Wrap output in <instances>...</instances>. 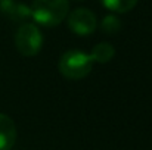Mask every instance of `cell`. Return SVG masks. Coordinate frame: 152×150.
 Wrapping results in <instances>:
<instances>
[{
  "mask_svg": "<svg viewBox=\"0 0 152 150\" xmlns=\"http://www.w3.org/2000/svg\"><path fill=\"white\" fill-rule=\"evenodd\" d=\"M69 13L68 0H34L31 18L43 27H56Z\"/></svg>",
  "mask_w": 152,
  "mask_h": 150,
  "instance_id": "6da1fadb",
  "label": "cell"
},
{
  "mask_svg": "<svg viewBox=\"0 0 152 150\" xmlns=\"http://www.w3.org/2000/svg\"><path fill=\"white\" fill-rule=\"evenodd\" d=\"M93 60L81 50H69L61 56L59 71L68 80H81L92 72Z\"/></svg>",
  "mask_w": 152,
  "mask_h": 150,
  "instance_id": "7a4b0ae2",
  "label": "cell"
},
{
  "mask_svg": "<svg viewBox=\"0 0 152 150\" xmlns=\"http://www.w3.org/2000/svg\"><path fill=\"white\" fill-rule=\"evenodd\" d=\"M43 44V36L34 24H22L15 34L16 50L27 57L36 56Z\"/></svg>",
  "mask_w": 152,
  "mask_h": 150,
  "instance_id": "3957f363",
  "label": "cell"
},
{
  "mask_svg": "<svg viewBox=\"0 0 152 150\" xmlns=\"http://www.w3.org/2000/svg\"><path fill=\"white\" fill-rule=\"evenodd\" d=\"M68 27L77 36H89L98 27L95 13L86 7H78L68 13Z\"/></svg>",
  "mask_w": 152,
  "mask_h": 150,
  "instance_id": "277c9868",
  "label": "cell"
},
{
  "mask_svg": "<svg viewBox=\"0 0 152 150\" xmlns=\"http://www.w3.org/2000/svg\"><path fill=\"white\" fill-rule=\"evenodd\" d=\"M16 141V125L10 116L0 113V150H10Z\"/></svg>",
  "mask_w": 152,
  "mask_h": 150,
  "instance_id": "5b68a950",
  "label": "cell"
},
{
  "mask_svg": "<svg viewBox=\"0 0 152 150\" xmlns=\"http://www.w3.org/2000/svg\"><path fill=\"white\" fill-rule=\"evenodd\" d=\"M0 12L13 21H24L31 16V7L15 0H0Z\"/></svg>",
  "mask_w": 152,
  "mask_h": 150,
  "instance_id": "8992f818",
  "label": "cell"
},
{
  "mask_svg": "<svg viewBox=\"0 0 152 150\" xmlns=\"http://www.w3.org/2000/svg\"><path fill=\"white\" fill-rule=\"evenodd\" d=\"M115 54V49L109 44V43H98L90 53V57L93 62H98V63H106L109 62Z\"/></svg>",
  "mask_w": 152,
  "mask_h": 150,
  "instance_id": "52a82bcc",
  "label": "cell"
},
{
  "mask_svg": "<svg viewBox=\"0 0 152 150\" xmlns=\"http://www.w3.org/2000/svg\"><path fill=\"white\" fill-rule=\"evenodd\" d=\"M101 3L111 12L126 13L137 4V0H101Z\"/></svg>",
  "mask_w": 152,
  "mask_h": 150,
  "instance_id": "ba28073f",
  "label": "cell"
},
{
  "mask_svg": "<svg viewBox=\"0 0 152 150\" xmlns=\"http://www.w3.org/2000/svg\"><path fill=\"white\" fill-rule=\"evenodd\" d=\"M101 30L105 34H117L121 30V21L115 15H106L101 22Z\"/></svg>",
  "mask_w": 152,
  "mask_h": 150,
  "instance_id": "9c48e42d",
  "label": "cell"
},
{
  "mask_svg": "<svg viewBox=\"0 0 152 150\" xmlns=\"http://www.w3.org/2000/svg\"><path fill=\"white\" fill-rule=\"evenodd\" d=\"M78 1H81V0H78Z\"/></svg>",
  "mask_w": 152,
  "mask_h": 150,
  "instance_id": "30bf717a",
  "label": "cell"
}]
</instances>
